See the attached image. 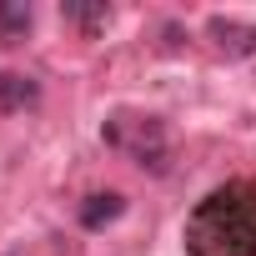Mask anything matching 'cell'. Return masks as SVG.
I'll return each mask as SVG.
<instances>
[{"label":"cell","instance_id":"8992f818","mask_svg":"<svg viewBox=\"0 0 256 256\" xmlns=\"http://www.w3.org/2000/svg\"><path fill=\"white\" fill-rule=\"evenodd\" d=\"M0 26H6L10 36L16 30H30V6H0Z\"/></svg>","mask_w":256,"mask_h":256},{"label":"cell","instance_id":"5b68a950","mask_svg":"<svg viewBox=\"0 0 256 256\" xmlns=\"http://www.w3.org/2000/svg\"><path fill=\"white\" fill-rule=\"evenodd\" d=\"M60 16H66V20H76V26H86V30H96V26H106V20H110V10H106V6H60Z\"/></svg>","mask_w":256,"mask_h":256},{"label":"cell","instance_id":"7a4b0ae2","mask_svg":"<svg viewBox=\"0 0 256 256\" xmlns=\"http://www.w3.org/2000/svg\"><path fill=\"white\" fill-rule=\"evenodd\" d=\"M211 40H216V50L221 56H251L256 50V26H246V20H226V16H211Z\"/></svg>","mask_w":256,"mask_h":256},{"label":"cell","instance_id":"6da1fadb","mask_svg":"<svg viewBox=\"0 0 256 256\" xmlns=\"http://www.w3.org/2000/svg\"><path fill=\"white\" fill-rule=\"evenodd\" d=\"M186 251L191 256H256V186L226 181L196 201L186 216Z\"/></svg>","mask_w":256,"mask_h":256},{"label":"cell","instance_id":"3957f363","mask_svg":"<svg viewBox=\"0 0 256 256\" xmlns=\"http://www.w3.org/2000/svg\"><path fill=\"white\" fill-rule=\"evenodd\" d=\"M40 96V86L30 76H16V70H0V110H26L30 100Z\"/></svg>","mask_w":256,"mask_h":256},{"label":"cell","instance_id":"277c9868","mask_svg":"<svg viewBox=\"0 0 256 256\" xmlns=\"http://www.w3.org/2000/svg\"><path fill=\"white\" fill-rule=\"evenodd\" d=\"M120 211H126V201H120L116 191H106V196H90V201L80 206V226H86V231H100V226H106V221H116Z\"/></svg>","mask_w":256,"mask_h":256}]
</instances>
